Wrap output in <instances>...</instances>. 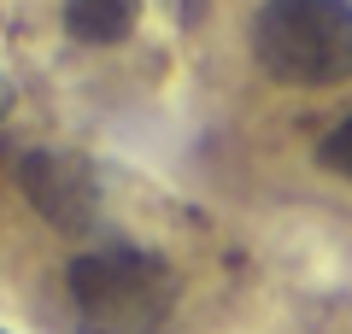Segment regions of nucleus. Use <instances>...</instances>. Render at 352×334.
I'll return each instance as SVG.
<instances>
[{"instance_id": "nucleus-3", "label": "nucleus", "mask_w": 352, "mask_h": 334, "mask_svg": "<svg viewBox=\"0 0 352 334\" xmlns=\"http://www.w3.org/2000/svg\"><path fill=\"white\" fill-rule=\"evenodd\" d=\"M18 188L59 235H88L94 217H100V182L76 153H24Z\"/></svg>"}, {"instance_id": "nucleus-2", "label": "nucleus", "mask_w": 352, "mask_h": 334, "mask_svg": "<svg viewBox=\"0 0 352 334\" xmlns=\"http://www.w3.org/2000/svg\"><path fill=\"white\" fill-rule=\"evenodd\" d=\"M71 305L88 334H159L176 305V276L159 252L141 247H88L65 270Z\"/></svg>"}, {"instance_id": "nucleus-1", "label": "nucleus", "mask_w": 352, "mask_h": 334, "mask_svg": "<svg viewBox=\"0 0 352 334\" xmlns=\"http://www.w3.org/2000/svg\"><path fill=\"white\" fill-rule=\"evenodd\" d=\"M247 47L282 88H340L352 82V0H264Z\"/></svg>"}, {"instance_id": "nucleus-5", "label": "nucleus", "mask_w": 352, "mask_h": 334, "mask_svg": "<svg viewBox=\"0 0 352 334\" xmlns=\"http://www.w3.org/2000/svg\"><path fill=\"white\" fill-rule=\"evenodd\" d=\"M317 164H323V170H335V176H346V182H352V118H340V124L329 129L323 141H317Z\"/></svg>"}, {"instance_id": "nucleus-6", "label": "nucleus", "mask_w": 352, "mask_h": 334, "mask_svg": "<svg viewBox=\"0 0 352 334\" xmlns=\"http://www.w3.org/2000/svg\"><path fill=\"white\" fill-rule=\"evenodd\" d=\"M18 106V88H12V76H0V118Z\"/></svg>"}, {"instance_id": "nucleus-4", "label": "nucleus", "mask_w": 352, "mask_h": 334, "mask_svg": "<svg viewBox=\"0 0 352 334\" xmlns=\"http://www.w3.org/2000/svg\"><path fill=\"white\" fill-rule=\"evenodd\" d=\"M141 18V0H65V30L88 47H118L129 41Z\"/></svg>"}]
</instances>
